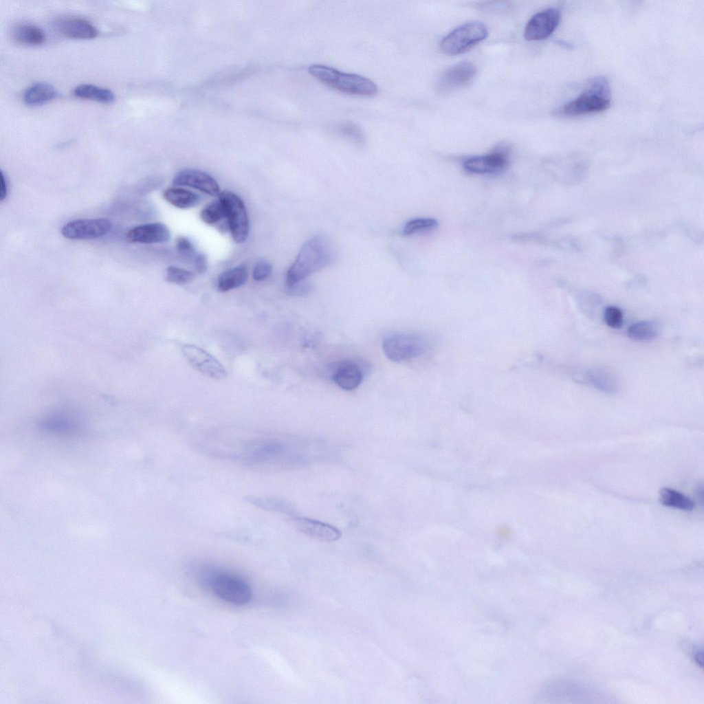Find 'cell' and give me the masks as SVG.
<instances>
[{
    "mask_svg": "<svg viewBox=\"0 0 704 704\" xmlns=\"http://www.w3.org/2000/svg\"><path fill=\"white\" fill-rule=\"evenodd\" d=\"M74 95L83 100L111 104L115 100L114 94L109 89L91 84H80L74 89Z\"/></svg>",
    "mask_w": 704,
    "mask_h": 704,
    "instance_id": "obj_21",
    "label": "cell"
},
{
    "mask_svg": "<svg viewBox=\"0 0 704 704\" xmlns=\"http://www.w3.org/2000/svg\"><path fill=\"white\" fill-rule=\"evenodd\" d=\"M487 33V29L483 23L468 22L447 34L441 41L440 48L448 55L460 54L484 40Z\"/></svg>",
    "mask_w": 704,
    "mask_h": 704,
    "instance_id": "obj_3",
    "label": "cell"
},
{
    "mask_svg": "<svg viewBox=\"0 0 704 704\" xmlns=\"http://www.w3.org/2000/svg\"><path fill=\"white\" fill-rule=\"evenodd\" d=\"M604 317L607 325L612 328L619 329L623 324V313L618 307L614 306L606 307Z\"/></svg>",
    "mask_w": 704,
    "mask_h": 704,
    "instance_id": "obj_32",
    "label": "cell"
},
{
    "mask_svg": "<svg viewBox=\"0 0 704 704\" xmlns=\"http://www.w3.org/2000/svg\"><path fill=\"white\" fill-rule=\"evenodd\" d=\"M248 278L246 267L240 265L222 272L217 279V289L226 292L244 285Z\"/></svg>",
    "mask_w": 704,
    "mask_h": 704,
    "instance_id": "obj_20",
    "label": "cell"
},
{
    "mask_svg": "<svg viewBox=\"0 0 704 704\" xmlns=\"http://www.w3.org/2000/svg\"><path fill=\"white\" fill-rule=\"evenodd\" d=\"M0 175V200L3 201L8 194V183L2 171H1Z\"/></svg>",
    "mask_w": 704,
    "mask_h": 704,
    "instance_id": "obj_35",
    "label": "cell"
},
{
    "mask_svg": "<svg viewBox=\"0 0 704 704\" xmlns=\"http://www.w3.org/2000/svg\"><path fill=\"white\" fill-rule=\"evenodd\" d=\"M659 325L652 320H644L632 324L627 331L628 336L636 341L651 340L659 334Z\"/></svg>",
    "mask_w": 704,
    "mask_h": 704,
    "instance_id": "obj_25",
    "label": "cell"
},
{
    "mask_svg": "<svg viewBox=\"0 0 704 704\" xmlns=\"http://www.w3.org/2000/svg\"><path fill=\"white\" fill-rule=\"evenodd\" d=\"M224 206L228 228L233 240L239 243L246 241L249 234V219L243 200L235 193L224 190L219 195Z\"/></svg>",
    "mask_w": 704,
    "mask_h": 704,
    "instance_id": "obj_5",
    "label": "cell"
},
{
    "mask_svg": "<svg viewBox=\"0 0 704 704\" xmlns=\"http://www.w3.org/2000/svg\"><path fill=\"white\" fill-rule=\"evenodd\" d=\"M337 131L341 135L358 145H362L365 142L363 131L353 122H341L337 126Z\"/></svg>",
    "mask_w": 704,
    "mask_h": 704,
    "instance_id": "obj_27",
    "label": "cell"
},
{
    "mask_svg": "<svg viewBox=\"0 0 704 704\" xmlns=\"http://www.w3.org/2000/svg\"><path fill=\"white\" fill-rule=\"evenodd\" d=\"M561 18L559 10L548 8L534 14L527 23L524 36L528 41L549 37L557 28Z\"/></svg>",
    "mask_w": 704,
    "mask_h": 704,
    "instance_id": "obj_10",
    "label": "cell"
},
{
    "mask_svg": "<svg viewBox=\"0 0 704 704\" xmlns=\"http://www.w3.org/2000/svg\"><path fill=\"white\" fill-rule=\"evenodd\" d=\"M508 162V151L505 147H499L492 153L483 156L468 159L463 163L464 168L473 173L485 174L499 171Z\"/></svg>",
    "mask_w": 704,
    "mask_h": 704,
    "instance_id": "obj_14",
    "label": "cell"
},
{
    "mask_svg": "<svg viewBox=\"0 0 704 704\" xmlns=\"http://www.w3.org/2000/svg\"><path fill=\"white\" fill-rule=\"evenodd\" d=\"M272 271V265L267 261H260L256 263L252 272V277L256 281H262L267 278Z\"/></svg>",
    "mask_w": 704,
    "mask_h": 704,
    "instance_id": "obj_33",
    "label": "cell"
},
{
    "mask_svg": "<svg viewBox=\"0 0 704 704\" xmlns=\"http://www.w3.org/2000/svg\"><path fill=\"white\" fill-rule=\"evenodd\" d=\"M309 72L320 82L343 93L368 96L377 91L376 85L370 79L327 65H312Z\"/></svg>",
    "mask_w": 704,
    "mask_h": 704,
    "instance_id": "obj_2",
    "label": "cell"
},
{
    "mask_svg": "<svg viewBox=\"0 0 704 704\" xmlns=\"http://www.w3.org/2000/svg\"><path fill=\"white\" fill-rule=\"evenodd\" d=\"M194 278V274L188 270L175 266L166 269V280L168 283L184 285L190 283Z\"/></svg>",
    "mask_w": 704,
    "mask_h": 704,
    "instance_id": "obj_29",
    "label": "cell"
},
{
    "mask_svg": "<svg viewBox=\"0 0 704 704\" xmlns=\"http://www.w3.org/2000/svg\"><path fill=\"white\" fill-rule=\"evenodd\" d=\"M610 105V98L586 90L574 100L560 107L555 114L574 117L606 110Z\"/></svg>",
    "mask_w": 704,
    "mask_h": 704,
    "instance_id": "obj_8",
    "label": "cell"
},
{
    "mask_svg": "<svg viewBox=\"0 0 704 704\" xmlns=\"http://www.w3.org/2000/svg\"><path fill=\"white\" fill-rule=\"evenodd\" d=\"M12 41L19 45L37 46L45 43L46 36L39 27L28 23L15 24L11 29Z\"/></svg>",
    "mask_w": 704,
    "mask_h": 704,
    "instance_id": "obj_18",
    "label": "cell"
},
{
    "mask_svg": "<svg viewBox=\"0 0 704 704\" xmlns=\"http://www.w3.org/2000/svg\"><path fill=\"white\" fill-rule=\"evenodd\" d=\"M58 96V92L50 84L43 82H36L30 86L24 91L23 100L30 107L45 104Z\"/></svg>",
    "mask_w": 704,
    "mask_h": 704,
    "instance_id": "obj_19",
    "label": "cell"
},
{
    "mask_svg": "<svg viewBox=\"0 0 704 704\" xmlns=\"http://www.w3.org/2000/svg\"><path fill=\"white\" fill-rule=\"evenodd\" d=\"M499 534L501 537L505 538L509 535V532L507 529L503 527L499 530Z\"/></svg>",
    "mask_w": 704,
    "mask_h": 704,
    "instance_id": "obj_36",
    "label": "cell"
},
{
    "mask_svg": "<svg viewBox=\"0 0 704 704\" xmlns=\"http://www.w3.org/2000/svg\"><path fill=\"white\" fill-rule=\"evenodd\" d=\"M292 521L298 531L318 540L333 542L342 536L338 528L326 522L298 516L294 517Z\"/></svg>",
    "mask_w": 704,
    "mask_h": 704,
    "instance_id": "obj_15",
    "label": "cell"
},
{
    "mask_svg": "<svg viewBox=\"0 0 704 704\" xmlns=\"http://www.w3.org/2000/svg\"><path fill=\"white\" fill-rule=\"evenodd\" d=\"M248 500L251 504L267 511L280 512L288 515H294L296 513L294 505L285 499L249 496Z\"/></svg>",
    "mask_w": 704,
    "mask_h": 704,
    "instance_id": "obj_24",
    "label": "cell"
},
{
    "mask_svg": "<svg viewBox=\"0 0 704 704\" xmlns=\"http://www.w3.org/2000/svg\"><path fill=\"white\" fill-rule=\"evenodd\" d=\"M659 494L660 501L665 506L684 511H692L695 507V503L691 498L674 490L663 487Z\"/></svg>",
    "mask_w": 704,
    "mask_h": 704,
    "instance_id": "obj_23",
    "label": "cell"
},
{
    "mask_svg": "<svg viewBox=\"0 0 704 704\" xmlns=\"http://www.w3.org/2000/svg\"><path fill=\"white\" fill-rule=\"evenodd\" d=\"M336 250L329 238L316 235L305 243L288 269L285 283L288 288L304 281L308 276L332 264Z\"/></svg>",
    "mask_w": 704,
    "mask_h": 704,
    "instance_id": "obj_1",
    "label": "cell"
},
{
    "mask_svg": "<svg viewBox=\"0 0 704 704\" xmlns=\"http://www.w3.org/2000/svg\"><path fill=\"white\" fill-rule=\"evenodd\" d=\"M426 349V342L421 336L398 333L387 336L383 341L386 356L395 362H402L417 358Z\"/></svg>",
    "mask_w": 704,
    "mask_h": 704,
    "instance_id": "obj_4",
    "label": "cell"
},
{
    "mask_svg": "<svg viewBox=\"0 0 704 704\" xmlns=\"http://www.w3.org/2000/svg\"><path fill=\"white\" fill-rule=\"evenodd\" d=\"M54 26L62 36L71 39H92L98 34L97 28L91 22L78 16L58 18L54 22Z\"/></svg>",
    "mask_w": 704,
    "mask_h": 704,
    "instance_id": "obj_12",
    "label": "cell"
},
{
    "mask_svg": "<svg viewBox=\"0 0 704 704\" xmlns=\"http://www.w3.org/2000/svg\"><path fill=\"white\" fill-rule=\"evenodd\" d=\"M192 263L195 270L199 274H203L206 271L207 258L204 254H197Z\"/></svg>",
    "mask_w": 704,
    "mask_h": 704,
    "instance_id": "obj_34",
    "label": "cell"
},
{
    "mask_svg": "<svg viewBox=\"0 0 704 704\" xmlns=\"http://www.w3.org/2000/svg\"><path fill=\"white\" fill-rule=\"evenodd\" d=\"M476 74L475 65L465 61L448 69L439 78L437 88L441 93H448L468 85Z\"/></svg>",
    "mask_w": 704,
    "mask_h": 704,
    "instance_id": "obj_11",
    "label": "cell"
},
{
    "mask_svg": "<svg viewBox=\"0 0 704 704\" xmlns=\"http://www.w3.org/2000/svg\"><path fill=\"white\" fill-rule=\"evenodd\" d=\"M201 219L206 224L212 225L226 219L223 204L220 199L211 202L200 212Z\"/></svg>",
    "mask_w": 704,
    "mask_h": 704,
    "instance_id": "obj_26",
    "label": "cell"
},
{
    "mask_svg": "<svg viewBox=\"0 0 704 704\" xmlns=\"http://www.w3.org/2000/svg\"><path fill=\"white\" fill-rule=\"evenodd\" d=\"M109 221L102 218L74 220L65 224L63 236L74 240H88L102 237L111 230Z\"/></svg>",
    "mask_w": 704,
    "mask_h": 704,
    "instance_id": "obj_9",
    "label": "cell"
},
{
    "mask_svg": "<svg viewBox=\"0 0 704 704\" xmlns=\"http://www.w3.org/2000/svg\"><path fill=\"white\" fill-rule=\"evenodd\" d=\"M164 199L171 205L181 209L197 206L199 201L197 194L181 188H168L163 192Z\"/></svg>",
    "mask_w": 704,
    "mask_h": 704,
    "instance_id": "obj_22",
    "label": "cell"
},
{
    "mask_svg": "<svg viewBox=\"0 0 704 704\" xmlns=\"http://www.w3.org/2000/svg\"><path fill=\"white\" fill-rule=\"evenodd\" d=\"M182 352L187 362L203 375L216 380L227 377V371L223 365L202 348L186 344L182 347Z\"/></svg>",
    "mask_w": 704,
    "mask_h": 704,
    "instance_id": "obj_7",
    "label": "cell"
},
{
    "mask_svg": "<svg viewBox=\"0 0 704 704\" xmlns=\"http://www.w3.org/2000/svg\"><path fill=\"white\" fill-rule=\"evenodd\" d=\"M590 380L598 389L612 393L615 390V383L608 373L603 371H595L589 375Z\"/></svg>",
    "mask_w": 704,
    "mask_h": 704,
    "instance_id": "obj_30",
    "label": "cell"
},
{
    "mask_svg": "<svg viewBox=\"0 0 704 704\" xmlns=\"http://www.w3.org/2000/svg\"><path fill=\"white\" fill-rule=\"evenodd\" d=\"M209 588L220 599L232 604H246L252 597L251 588L245 581L239 577L219 571Z\"/></svg>",
    "mask_w": 704,
    "mask_h": 704,
    "instance_id": "obj_6",
    "label": "cell"
},
{
    "mask_svg": "<svg viewBox=\"0 0 704 704\" xmlns=\"http://www.w3.org/2000/svg\"><path fill=\"white\" fill-rule=\"evenodd\" d=\"M438 224L432 218H417L407 222L404 227L403 234L408 236L419 232L428 230L435 228Z\"/></svg>",
    "mask_w": 704,
    "mask_h": 704,
    "instance_id": "obj_28",
    "label": "cell"
},
{
    "mask_svg": "<svg viewBox=\"0 0 704 704\" xmlns=\"http://www.w3.org/2000/svg\"><path fill=\"white\" fill-rule=\"evenodd\" d=\"M173 183L197 189L210 196H217L221 193L217 182L211 175L198 170H181L175 175Z\"/></svg>",
    "mask_w": 704,
    "mask_h": 704,
    "instance_id": "obj_13",
    "label": "cell"
},
{
    "mask_svg": "<svg viewBox=\"0 0 704 704\" xmlns=\"http://www.w3.org/2000/svg\"><path fill=\"white\" fill-rule=\"evenodd\" d=\"M126 238L133 243H159L168 241L170 238V232L163 223H151L129 230L126 233Z\"/></svg>",
    "mask_w": 704,
    "mask_h": 704,
    "instance_id": "obj_16",
    "label": "cell"
},
{
    "mask_svg": "<svg viewBox=\"0 0 704 704\" xmlns=\"http://www.w3.org/2000/svg\"><path fill=\"white\" fill-rule=\"evenodd\" d=\"M176 250L182 257L192 262L197 255L193 245L184 236H179L176 240Z\"/></svg>",
    "mask_w": 704,
    "mask_h": 704,
    "instance_id": "obj_31",
    "label": "cell"
},
{
    "mask_svg": "<svg viewBox=\"0 0 704 704\" xmlns=\"http://www.w3.org/2000/svg\"><path fill=\"white\" fill-rule=\"evenodd\" d=\"M363 373L357 363L353 361L341 362L336 368L333 380L338 386L346 390L356 388L362 382Z\"/></svg>",
    "mask_w": 704,
    "mask_h": 704,
    "instance_id": "obj_17",
    "label": "cell"
}]
</instances>
